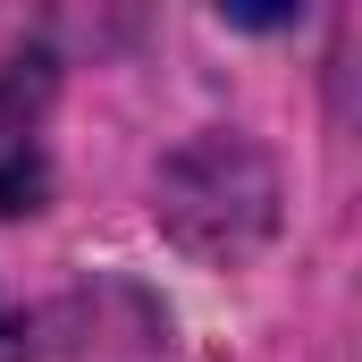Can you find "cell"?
Returning <instances> with one entry per match:
<instances>
[{"label":"cell","mask_w":362,"mask_h":362,"mask_svg":"<svg viewBox=\"0 0 362 362\" xmlns=\"http://www.w3.org/2000/svg\"><path fill=\"white\" fill-rule=\"evenodd\" d=\"M34 202H42V144L17 93H0V211H34Z\"/></svg>","instance_id":"cell-1"}]
</instances>
